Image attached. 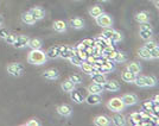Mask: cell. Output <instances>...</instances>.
I'll list each match as a JSON object with an SVG mask.
<instances>
[{
  "label": "cell",
  "mask_w": 159,
  "mask_h": 126,
  "mask_svg": "<svg viewBox=\"0 0 159 126\" xmlns=\"http://www.w3.org/2000/svg\"><path fill=\"white\" fill-rule=\"evenodd\" d=\"M70 25H71V27L76 29V30L83 29L84 27V20L81 19V18H74V19L70 20Z\"/></svg>",
  "instance_id": "obj_24"
},
{
  "label": "cell",
  "mask_w": 159,
  "mask_h": 126,
  "mask_svg": "<svg viewBox=\"0 0 159 126\" xmlns=\"http://www.w3.org/2000/svg\"><path fill=\"white\" fill-rule=\"evenodd\" d=\"M71 93V100L73 101H75L76 104H82L83 101H84V98H83V95L80 93V92H77V91H71L70 92Z\"/></svg>",
  "instance_id": "obj_27"
},
{
  "label": "cell",
  "mask_w": 159,
  "mask_h": 126,
  "mask_svg": "<svg viewBox=\"0 0 159 126\" xmlns=\"http://www.w3.org/2000/svg\"><path fill=\"white\" fill-rule=\"evenodd\" d=\"M27 45L31 49H40L42 45H43V43H42V40L39 38H31V40H29Z\"/></svg>",
  "instance_id": "obj_28"
},
{
  "label": "cell",
  "mask_w": 159,
  "mask_h": 126,
  "mask_svg": "<svg viewBox=\"0 0 159 126\" xmlns=\"http://www.w3.org/2000/svg\"><path fill=\"white\" fill-rule=\"evenodd\" d=\"M52 27L53 30L57 31V32H66V21H63V20H56L53 23Z\"/></svg>",
  "instance_id": "obj_20"
},
{
  "label": "cell",
  "mask_w": 159,
  "mask_h": 126,
  "mask_svg": "<svg viewBox=\"0 0 159 126\" xmlns=\"http://www.w3.org/2000/svg\"><path fill=\"white\" fill-rule=\"evenodd\" d=\"M88 92L89 93H94V94H101L103 92V87L102 85H100V83H90L89 86H88Z\"/></svg>",
  "instance_id": "obj_19"
},
{
  "label": "cell",
  "mask_w": 159,
  "mask_h": 126,
  "mask_svg": "<svg viewBox=\"0 0 159 126\" xmlns=\"http://www.w3.org/2000/svg\"><path fill=\"white\" fill-rule=\"evenodd\" d=\"M121 79H122V81H125V82L131 83V82H133L134 79H135V74L131 73V72H128V70L126 69L124 73L121 74Z\"/></svg>",
  "instance_id": "obj_25"
},
{
  "label": "cell",
  "mask_w": 159,
  "mask_h": 126,
  "mask_svg": "<svg viewBox=\"0 0 159 126\" xmlns=\"http://www.w3.org/2000/svg\"><path fill=\"white\" fill-rule=\"evenodd\" d=\"M48 58H57L60 57V47H51L47 51Z\"/></svg>",
  "instance_id": "obj_22"
},
{
  "label": "cell",
  "mask_w": 159,
  "mask_h": 126,
  "mask_svg": "<svg viewBox=\"0 0 159 126\" xmlns=\"http://www.w3.org/2000/svg\"><path fill=\"white\" fill-rule=\"evenodd\" d=\"M8 33H10V31L7 30L6 27H0V38H4L5 40V37H6Z\"/></svg>",
  "instance_id": "obj_45"
},
{
  "label": "cell",
  "mask_w": 159,
  "mask_h": 126,
  "mask_svg": "<svg viewBox=\"0 0 159 126\" xmlns=\"http://www.w3.org/2000/svg\"><path fill=\"white\" fill-rule=\"evenodd\" d=\"M88 105H99L102 101V98H101V94H94V93H89V95L84 99Z\"/></svg>",
  "instance_id": "obj_9"
},
{
  "label": "cell",
  "mask_w": 159,
  "mask_h": 126,
  "mask_svg": "<svg viewBox=\"0 0 159 126\" xmlns=\"http://www.w3.org/2000/svg\"><path fill=\"white\" fill-rule=\"evenodd\" d=\"M140 30H153L152 26L148 24V21L147 23H141L140 24Z\"/></svg>",
  "instance_id": "obj_47"
},
{
  "label": "cell",
  "mask_w": 159,
  "mask_h": 126,
  "mask_svg": "<svg viewBox=\"0 0 159 126\" xmlns=\"http://www.w3.org/2000/svg\"><path fill=\"white\" fill-rule=\"evenodd\" d=\"M121 100H122L125 106H133V105H135L138 102V98L134 94H124Z\"/></svg>",
  "instance_id": "obj_7"
},
{
  "label": "cell",
  "mask_w": 159,
  "mask_h": 126,
  "mask_svg": "<svg viewBox=\"0 0 159 126\" xmlns=\"http://www.w3.org/2000/svg\"><path fill=\"white\" fill-rule=\"evenodd\" d=\"M16 38H17V35L16 33H8L6 37H5V40H6L7 44H11V45H13V43L16 42Z\"/></svg>",
  "instance_id": "obj_37"
},
{
  "label": "cell",
  "mask_w": 159,
  "mask_h": 126,
  "mask_svg": "<svg viewBox=\"0 0 159 126\" xmlns=\"http://www.w3.org/2000/svg\"><path fill=\"white\" fill-rule=\"evenodd\" d=\"M107 107L113 112H121V111H124L125 105H124L121 98H113L107 102Z\"/></svg>",
  "instance_id": "obj_3"
},
{
  "label": "cell",
  "mask_w": 159,
  "mask_h": 126,
  "mask_svg": "<svg viewBox=\"0 0 159 126\" xmlns=\"http://www.w3.org/2000/svg\"><path fill=\"white\" fill-rule=\"evenodd\" d=\"M122 40V35L114 30V32H113V35H112V37H111V40H109V42H111V43H112V42H113V43H116V42H119V40Z\"/></svg>",
  "instance_id": "obj_34"
},
{
  "label": "cell",
  "mask_w": 159,
  "mask_h": 126,
  "mask_svg": "<svg viewBox=\"0 0 159 126\" xmlns=\"http://www.w3.org/2000/svg\"><path fill=\"white\" fill-rule=\"evenodd\" d=\"M29 12L32 14L33 18H34L36 20H40V19H43V18L45 17V11H44L42 7H38V6L32 7V8H31Z\"/></svg>",
  "instance_id": "obj_10"
},
{
  "label": "cell",
  "mask_w": 159,
  "mask_h": 126,
  "mask_svg": "<svg viewBox=\"0 0 159 126\" xmlns=\"http://www.w3.org/2000/svg\"><path fill=\"white\" fill-rule=\"evenodd\" d=\"M135 20L141 24V23H147L148 20H150V14L148 12H146V11H140L138 13L135 14Z\"/></svg>",
  "instance_id": "obj_18"
},
{
  "label": "cell",
  "mask_w": 159,
  "mask_h": 126,
  "mask_svg": "<svg viewBox=\"0 0 159 126\" xmlns=\"http://www.w3.org/2000/svg\"><path fill=\"white\" fill-rule=\"evenodd\" d=\"M74 54H75V48L66 47V45L60 47V57L64 58V60H69Z\"/></svg>",
  "instance_id": "obj_6"
},
{
  "label": "cell",
  "mask_w": 159,
  "mask_h": 126,
  "mask_svg": "<svg viewBox=\"0 0 159 126\" xmlns=\"http://www.w3.org/2000/svg\"><path fill=\"white\" fill-rule=\"evenodd\" d=\"M158 100H159V96L158 95H156V96H154V99H153V102H158Z\"/></svg>",
  "instance_id": "obj_48"
},
{
  "label": "cell",
  "mask_w": 159,
  "mask_h": 126,
  "mask_svg": "<svg viewBox=\"0 0 159 126\" xmlns=\"http://www.w3.org/2000/svg\"><path fill=\"white\" fill-rule=\"evenodd\" d=\"M99 1H101V2H108L109 0H99Z\"/></svg>",
  "instance_id": "obj_50"
},
{
  "label": "cell",
  "mask_w": 159,
  "mask_h": 126,
  "mask_svg": "<svg viewBox=\"0 0 159 126\" xmlns=\"http://www.w3.org/2000/svg\"><path fill=\"white\" fill-rule=\"evenodd\" d=\"M94 124L96 126H107L111 124V119L106 115H98L94 119Z\"/></svg>",
  "instance_id": "obj_16"
},
{
  "label": "cell",
  "mask_w": 159,
  "mask_h": 126,
  "mask_svg": "<svg viewBox=\"0 0 159 126\" xmlns=\"http://www.w3.org/2000/svg\"><path fill=\"white\" fill-rule=\"evenodd\" d=\"M139 35L143 40H151V37L153 36V30H140Z\"/></svg>",
  "instance_id": "obj_31"
},
{
  "label": "cell",
  "mask_w": 159,
  "mask_h": 126,
  "mask_svg": "<svg viewBox=\"0 0 159 126\" xmlns=\"http://www.w3.org/2000/svg\"><path fill=\"white\" fill-rule=\"evenodd\" d=\"M153 101H145L143 104V110H147V111H151L152 112V106H153Z\"/></svg>",
  "instance_id": "obj_43"
},
{
  "label": "cell",
  "mask_w": 159,
  "mask_h": 126,
  "mask_svg": "<svg viewBox=\"0 0 159 126\" xmlns=\"http://www.w3.org/2000/svg\"><path fill=\"white\" fill-rule=\"evenodd\" d=\"M57 112L62 117H70L71 113H73V110H71V107L69 106V105L64 104V105H60V106L57 107Z\"/></svg>",
  "instance_id": "obj_15"
},
{
  "label": "cell",
  "mask_w": 159,
  "mask_h": 126,
  "mask_svg": "<svg viewBox=\"0 0 159 126\" xmlns=\"http://www.w3.org/2000/svg\"><path fill=\"white\" fill-rule=\"evenodd\" d=\"M69 61H70V63H71L73 66H75V67H80L81 64H82V62H83V61L80 60V58L76 56V55H75V54H74L73 56L69 58Z\"/></svg>",
  "instance_id": "obj_35"
},
{
  "label": "cell",
  "mask_w": 159,
  "mask_h": 126,
  "mask_svg": "<svg viewBox=\"0 0 159 126\" xmlns=\"http://www.w3.org/2000/svg\"><path fill=\"white\" fill-rule=\"evenodd\" d=\"M69 80H70L71 82H74L75 85H80V83H82V77H81L80 75H76V74L71 75V76L69 77Z\"/></svg>",
  "instance_id": "obj_39"
},
{
  "label": "cell",
  "mask_w": 159,
  "mask_h": 126,
  "mask_svg": "<svg viewBox=\"0 0 159 126\" xmlns=\"http://www.w3.org/2000/svg\"><path fill=\"white\" fill-rule=\"evenodd\" d=\"M82 43H83L86 47H93L94 44H95V40H92V38H86V40H82Z\"/></svg>",
  "instance_id": "obj_44"
},
{
  "label": "cell",
  "mask_w": 159,
  "mask_h": 126,
  "mask_svg": "<svg viewBox=\"0 0 159 126\" xmlns=\"http://www.w3.org/2000/svg\"><path fill=\"white\" fill-rule=\"evenodd\" d=\"M102 12H103V11H102V7L98 6V5L90 7V10H89V14H90L93 18H96V17H98V16H100Z\"/></svg>",
  "instance_id": "obj_30"
},
{
  "label": "cell",
  "mask_w": 159,
  "mask_h": 126,
  "mask_svg": "<svg viewBox=\"0 0 159 126\" xmlns=\"http://www.w3.org/2000/svg\"><path fill=\"white\" fill-rule=\"evenodd\" d=\"M92 80L95 83H100V85H103L106 82V75L105 73H101V72H94L93 74H90Z\"/></svg>",
  "instance_id": "obj_13"
},
{
  "label": "cell",
  "mask_w": 159,
  "mask_h": 126,
  "mask_svg": "<svg viewBox=\"0 0 159 126\" xmlns=\"http://www.w3.org/2000/svg\"><path fill=\"white\" fill-rule=\"evenodd\" d=\"M127 70L133 74H135V75H138V74H140V72H141V67H140V64L137 63V62H131V63L127 64Z\"/></svg>",
  "instance_id": "obj_21"
},
{
  "label": "cell",
  "mask_w": 159,
  "mask_h": 126,
  "mask_svg": "<svg viewBox=\"0 0 159 126\" xmlns=\"http://www.w3.org/2000/svg\"><path fill=\"white\" fill-rule=\"evenodd\" d=\"M48 56L47 53L42 51L40 49H31V51L27 55V62L30 64H36V66H40L47 63Z\"/></svg>",
  "instance_id": "obj_1"
},
{
  "label": "cell",
  "mask_w": 159,
  "mask_h": 126,
  "mask_svg": "<svg viewBox=\"0 0 159 126\" xmlns=\"http://www.w3.org/2000/svg\"><path fill=\"white\" fill-rule=\"evenodd\" d=\"M75 87H76V85H75L74 82H71L69 79L66 80V81H63V82H62V85H61L62 91H63V92H66V93H70L71 91L75 89Z\"/></svg>",
  "instance_id": "obj_17"
},
{
  "label": "cell",
  "mask_w": 159,
  "mask_h": 126,
  "mask_svg": "<svg viewBox=\"0 0 159 126\" xmlns=\"http://www.w3.org/2000/svg\"><path fill=\"white\" fill-rule=\"evenodd\" d=\"M113 32H114V30L112 29V26L111 27H105V30H103V32H102V36L106 38V40H111V37H112Z\"/></svg>",
  "instance_id": "obj_36"
},
{
  "label": "cell",
  "mask_w": 159,
  "mask_h": 126,
  "mask_svg": "<svg viewBox=\"0 0 159 126\" xmlns=\"http://www.w3.org/2000/svg\"><path fill=\"white\" fill-rule=\"evenodd\" d=\"M6 69L7 73L10 74L11 76H14V77H19L24 74V66L21 63H18V62L10 63Z\"/></svg>",
  "instance_id": "obj_2"
},
{
  "label": "cell",
  "mask_w": 159,
  "mask_h": 126,
  "mask_svg": "<svg viewBox=\"0 0 159 126\" xmlns=\"http://www.w3.org/2000/svg\"><path fill=\"white\" fill-rule=\"evenodd\" d=\"M80 68L82 69V72H83V73L88 74V75H90V74H93V73H94L93 64L88 63V62H86V61H83V62H82V64L80 66Z\"/></svg>",
  "instance_id": "obj_26"
},
{
  "label": "cell",
  "mask_w": 159,
  "mask_h": 126,
  "mask_svg": "<svg viewBox=\"0 0 159 126\" xmlns=\"http://www.w3.org/2000/svg\"><path fill=\"white\" fill-rule=\"evenodd\" d=\"M95 20H96V24L99 25V26L101 27H111L113 25V19L111 18V16L107 13H102L100 14V16H98L96 18H95Z\"/></svg>",
  "instance_id": "obj_4"
},
{
  "label": "cell",
  "mask_w": 159,
  "mask_h": 126,
  "mask_svg": "<svg viewBox=\"0 0 159 126\" xmlns=\"http://www.w3.org/2000/svg\"><path fill=\"white\" fill-rule=\"evenodd\" d=\"M25 125H26V126H39L40 123L37 119H30L26 124H25Z\"/></svg>",
  "instance_id": "obj_46"
},
{
  "label": "cell",
  "mask_w": 159,
  "mask_h": 126,
  "mask_svg": "<svg viewBox=\"0 0 159 126\" xmlns=\"http://www.w3.org/2000/svg\"><path fill=\"white\" fill-rule=\"evenodd\" d=\"M43 77H45L48 80H57L60 77V73L57 69L50 68V69H47L43 72Z\"/></svg>",
  "instance_id": "obj_12"
},
{
  "label": "cell",
  "mask_w": 159,
  "mask_h": 126,
  "mask_svg": "<svg viewBox=\"0 0 159 126\" xmlns=\"http://www.w3.org/2000/svg\"><path fill=\"white\" fill-rule=\"evenodd\" d=\"M141 120H143V117H141L140 112H133V113H131V115L128 117V123L134 126H139L140 123H141Z\"/></svg>",
  "instance_id": "obj_14"
},
{
  "label": "cell",
  "mask_w": 159,
  "mask_h": 126,
  "mask_svg": "<svg viewBox=\"0 0 159 126\" xmlns=\"http://www.w3.org/2000/svg\"><path fill=\"white\" fill-rule=\"evenodd\" d=\"M102 87H103V91H107V92H118L120 89V83L116 80H106Z\"/></svg>",
  "instance_id": "obj_5"
},
{
  "label": "cell",
  "mask_w": 159,
  "mask_h": 126,
  "mask_svg": "<svg viewBox=\"0 0 159 126\" xmlns=\"http://www.w3.org/2000/svg\"><path fill=\"white\" fill-rule=\"evenodd\" d=\"M2 23H4V18L0 16V25H2Z\"/></svg>",
  "instance_id": "obj_49"
},
{
  "label": "cell",
  "mask_w": 159,
  "mask_h": 126,
  "mask_svg": "<svg viewBox=\"0 0 159 126\" xmlns=\"http://www.w3.org/2000/svg\"><path fill=\"white\" fill-rule=\"evenodd\" d=\"M126 60H127V56L124 53H120V51H116L114 58H113L114 62H118V63H122V62H125Z\"/></svg>",
  "instance_id": "obj_32"
},
{
  "label": "cell",
  "mask_w": 159,
  "mask_h": 126,
  "mask_svg": "<svg viewBox=\"0 0 159 126\" xmlns=\"http://www.w3.org/2000/svg\"><path fill=\"white\" fill-rule=\"evenodd\" d=\"M138 56H139L140 58H144V60H152L150 50H147L145 47L140 48L139 50H138Z\"/></svg>",
  "instance_id": "obj_29"
},
{
  "label": "cell",
  "mask_w": 159,
  "mask_h": 126,
  "mask_svg": "<svg viewBox=\"0 0 159 126\" xmlns=\"http://www.w3.org/2000/svg\"><path fill=\"white\" fill-rule=\"evenodd\" d=\"M75 55H76L81 61H86L87 56H88V54H87L84 50H76V49H75Z\"/></svg>",
  "instance_id": "obj_38"
},
{
  "label": "cell",
  "mask_w": 159,
  "mask_h": 126,
  "mask_svg": "<svg viewBox=\"0 0 159 126\" xmlns=\"http://www.w3.org/2000/svg\"><path fill=\"white\" fill-rule=\"evenodd\" d=\"M157 85V79L154 76H145V86L154 87Z\"/></svg>",
  "instance_id": "obj_33"
},
{
  "label": "cell",
  "mask_w": 159,
  "mask_h": 126,
  "mask_svg": "<svg viewBox=\"0 0 159 126\" xmlns=\"http://www.w3.org/2000/svg\"><path fill=\"white\" fill-rule=\"evenodd\" d=\"M144 47H145L147 50H152V49H154V48L158 47V45H157V43H156L154 40H147V42H146L145 44H144Z\"/></svg>",
  "instance_id": "obj_40"
},
{
  "label": "cell",
  "mask_w": 159,
  "mask_h": 126,
  "mask_svg": "<svg viewBox=\"0 0 159 126\" xmlns=\"http://www.w3.org/2000/svg\"><path fill=\"white\" fill-rule=\"evenodd\" d=\"M29 40H30V38H29L27 36L19 35V36H17V38H16V42L13 43V47L17 48V49H23V48H25L27 45Z\"/></svg>",
  "instance_id": "obj_8"
},
{
  "label": "cell",
  "mask_w": 159,
  "mask_h": 126,
  "mask_svg": "<svg viewBox=\"0 0 159 126\" xmlns=\"http://www.w3.org/2000/svg\"><path fill=\"white\" fill-rule=\"evenodd\" d=\"M118 114H114L112 117V119H111V123L114 124V125L116 126H124L127 124V120L126 118L122 115V114H120L119 112H116Z\"/></svg>",
  "instance_id": "obj_11"
},
{
  "label": "cell",
  "mask_w": 159,
  "mask_h": 126,
  "mask_svg": "<svg viewBox=\"0 0 159 126\" xmlns=\"http://www.w3.org/2000/svg\"><path fill=\"white\" fill-rule=\"evenodd\" d=\"M150 121L152 123V125H158L159 124V119H158V114H154V113H151V115L148 117Z\"/></svg>",
  "instance_id": "obj_41"
},
{
  "label": "cell",
  "mask_w": 159,
  "mask_h": 126,
  "mask_svg": "<svg viewBox=\"0 0 159 126\" xmlns=\"http://www.w3.org/2000/svg\"><path fill=\"white\" fill-rule=\"evenodd\" d=\"M150 54H151V58H153V60H157V58H159V48L156 47L154 49L150 50Z\"/></svg>",
  "instance_id": "obj_42"
},
{
  "label": "cell",
  "mask_w": 159,
  "mask_h": 126,
  "mask_svg": "<svg viewBox=\"0 0 159 126\" xmlns=\"http://www.w3.org/2000/svg\"><path fill=\"white\" fill-rule=\"evenodd\" d=\"M21 20H23V23H25L27 25H32L36 23V19L33 18V16L30 12H24L21 14Z\"/></svg>",
  "instance_id": "obj_23"
}]
</instances>
